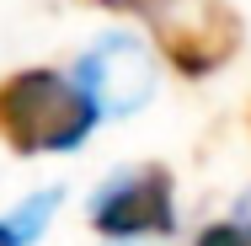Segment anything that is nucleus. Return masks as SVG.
<instances>
[{
	"label": "nucleus",
	"mask_w": 251,
	"mask_h": 246,
	"mask_svg": "<svg viewBox=\"0 0 251 246\" xmlns=\"http://www.w3.org/2000/svg\"><path fill=\"white\" fill-rule=\"evenodd\" d=\"M97 123H101L97 102L64 70L32 64V70L0 75V145L16 150V155L80 150Z\"/></svg>",
	"instance_id": "1"
},
{
	"label": "nucleus",
	"mask_w": 251,
	"mask_h": 246,
	"mask_svg": "<svg viewBox=\"0 0 251 246\" xmlns=\"http://www.w3.org/2000/svg\"><path fill=\"white\" fill-rule=\"evenodd\" d=\"M139 11L150 22V43L187 81L219 75L246 43V22L235 0H145Z\"/></svg>",
	"instance_id": "2"
},
{
	"label": "nucleus",
	"mask_w": 251,
	"mask_h": 246,
	"mask_svg": "<svg viewBox=\"0 0 251 246\" xmlns=\"http://www.w3.org/2000/svg\"><path fill=\"white\" fill-rule=\"evenodd\" d=\"M91 230L107 241H128V236H171L176 230V203H171V166L145 161L134 171H123L118 182H107L91 198Z\"/></svg>",
	"instance_id": "3"
},
{
	"label": "nucleus",
	"mask_w": 251,
	"mask_h": 246,
	"mask_svg": "<svg viewBox=\"0 0 251 246\" xmlns=\"http://www.w3.org/2000/svg\"><path fill=\"white\" fill-rule=\"evenodd\" d=\"M80 86H86V97L97 102V112L107 118H123V112H134V107H145L155 91L150 81V54L139 38H128V32H107L91 43V54H80V64L70 70Z\"/></svg>",
	"instance_id": "4"
},
{
	"label": "nucleus",
	"mask_w": 251,
	"mask_h": 246,
	"mask_svg": "<svg viewBox=\"0 0 251 246\" xmlns=\"http://www.w3.org/2000/svg\"><path fill=\"white\" fill-rule=\"evenodd\" d=\"M64 203V188H43L27 203H16L11 214H0V246H32L43 236V225L53 219V209Z\"/></svg>",
	"instance_id": "5"
},
{
	"label": "nucleus",
	"mask_w": 251,
	"mask_h": 246,
	"mask_svg": "<svg viewBox=\"0 0 251 246\" xmlns=\"http://www.w3.org/2000/svg\"><path fill=\"white\" fill-rule=\"evenodd\" d=\"M198 246H251V241L241 236V225H208L198 236Z\"/></svg>",
	"instance_id": "6"
},
{
	"label": "nucleus",
	"mask_w": 251,
	"mask_h": 246,
	"mask_svg": "<svg viewBox=\"0 0 251 246\" xmlns=\"http://www.w3.org/2000/svg\"><path fill=\"white\" fill-rule=\"evenodd\" d=\"M91 5H101V11H139L145 0H91Z\"/></svg>",
	"instance_id": "7"
},
{
	"label": "nucleus",
	"mask_w": 251,
	"mask_h": 246,
	"mask_svg": "<svg viewBox=\"0 0 251 246\" xmlns=\"http://www.w3.org/2000/svg\"><path fill=\"white\" fill-rule=\"evenodd\" d=\"M241 236H246V241H251V209H246V219H241Z\"/></svg>",
	"instance_id": "8"
}]
</instances>
